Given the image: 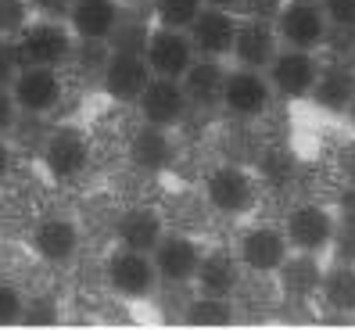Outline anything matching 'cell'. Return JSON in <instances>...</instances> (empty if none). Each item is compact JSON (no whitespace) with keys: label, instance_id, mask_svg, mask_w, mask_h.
Segmentation results:
<instances>
[{"label":"cell","instance_id":"cell-1","mask_svg":"<svg viewBox=\"0 0 355 330\" xmlns=\"http://www.w3.org/2000/svg\"><path fill=\"white\" fill-rule=\"evenodd\" d=\"M76 33L58 22V18H40V22H26L22 33L15 36V51L22 65H51L58 69L61 61L72 58Z\"/></svg>","mask_w":355,"mask_h":330},{"label":"cell","instance_id":"cell-2","mask_svg":"<svg viewBox=\"0 0 355 330\" xmlns=\"http://www.w3.org/2000/svg\"><path fill=\"white\" fill-rule=\"evenodd\" d=\"M151 82V69L137 47H115L101 61V87L119 105H137V97Z\"/></svg>","mask_w":355,"mask_h":330},{"label":"cell","instance_id":"cell-3","mask_svg":"<svg viewBox=\"0 0 355 330\" xmlns=\"http://www.w3.org/2000/svg\"><path fill=\"white\" fill-rule=\"evenodd\" d=\"M11 101L18 112L26 115H47L58 108L61 94H65V82H61V72L51 65H22L11 79Z\"/></svg>","mask_w":355,"mask_h":330},{"label":"cell","instance_id":"cell-4","mask_svg":"<svg viewBox=\"0 0 355 330\" xmlns=\"http://www.w3.org/2000/svg\"><path fill=\"white\" fill-rule=\"evenodd\" d=\"M140 51H144V61H148L151 76H162V79H180L191 69V61L198 58L187 29H165V26L144 33Z\"/></svg>","mask_w":355,"mask_h":330},{"label":"cell","instance_id":"cell-5","mask_svg":"<svg viewBox=\"0 0 355 330\" xmlns=\"http://www.w3.org/2000/svg\"><path fill=\"white\" fill-rule=\"evenodd\" d=\"M327 15L316 0H287L277 15V36L295 51H316L327 44Z\"/></svg>","mask_w":355,"mask_h":330},{"label":"cell","instance_id":"cell-6","mask_svg":"<svg viewBox=\"0 0 355 330\" xmlns=\"http://www.w3.org/2000/svg\"><path fill=\"white\" fill-rule=\"evenodd\" d=\"M205 198L223 216H244L255 205V180L241 165H219L205 180Z\"/></svg>","mask_w":355,"mask_h":330},{"label":"cell","instance_id":"cell-7","mask_svg":"<svg viewBox=\"0 0 355 330\" xmlns=\"http://www.w3.org/2000/svg\"><path fill=\"white\" fill-rule=\"evenodd\" d=\"M108 284L112 291H119L122 298H144L155 291L158 284V273H155V262L148 252H133V248H115L108 255Z\"/></svg>","mask_w":355,"mask_h":330},{"label":"cell","instance_id":"cell-8","mask_svg":"<svg viewBox=\"0 0 355 330\" xmlns=\"http://www.w3.org/2000/svg\"><path fill=\"white\" fill-rule=\"evenodd\" d=\"M122 26L119 0H72L69 29L79 36V44H108Z\"/></svg>","mask_w":355,"mask_h":330},{"label":"cell","instance_id":"cell-9","mask_svg":"<svg viewBox=\"0 0 355 330\" xmlns=\"http://www.w3.org/2000/svg\"><path fill=\"white\" fill-rule=\"evenodd\" d=\"M44 165L54 180H76L90 165V140L76 126H61L44 140Z\"/></svg>","mask_w":355,"mask_h":330},{"label":"cell","instance_id":"cell-10","mask_svg":"<svg viewBox=\"0 0 355 330\" xmlns=\"http://www.w3.org/2000/svg\"><path fill=\"white\" fill-rule=\"evenodd\" d=\"M187 36L201 58H226L234 51V36H237V18L230 15L226 8H201L198 18L187 26Z\"/></svg>","mask_w":355,"mask_h":330},{"label":"cell","instance_id":"cell-11","mask_svg":"<svg viewBox=\"0 0 355 330\" xmlns=\"http://www.w3.org/2000/svg\"><path fill=\"white\" fill-rule=\"evenodd\" d=\"M219 105H226V112L237 115V119H255V115H262L266 105H269V79H266L259 69L226 72Z\"/></svg>","mask_w":355,"mask_h":330},{"label":"cell","instance_id":"cell-12","mask_svg":"<svg viewBox=\"0 0 355 330\" xmlns=\"http://www.w3.org/2000/svg\"><path fill=\"white\" fill-rule=\"evenodd\" d=\"M151 262L162 284H191L201 262V248L183 234H162V241L151 248Z\"/></svg>","mask_w":355,"mask_h":330},{"label":"cell","instance_id":"cell-13","mask_svg":"<svg viewBox=\"0 0 355 330\" xmlns=\"http://www.w3.org/2000/svg\"><path fill=\"white\" fill-rule=\"evenodd\" d=\"M266 69H269V87H277L287 97L312 94L316 76H320V65H316V58H312V51H295V47L277 51Z\"/></svg>","mask_w":355,"mask_h":330},{"label":"cell","instance_id":"cell-14","mask_svg":"<svg viewBox=\"0 0 355 330\" xmlns=\"http://www.w3.org/2000/svg\"><path fill=\"white\" fill-rule=\"evenodd\" d=\"M137 105H140L144 122L162 126V130H173L176 122L187 115V108H191L187 105L183 87H180V79H162V76H151V82L137 97Z\"/></svg>","mask_w":355,"mask_h":330},{"label":"cell","instance_id":"cell-15","mask_svg":"<svg viewBox=\"0 0 355 330\" xmlns=\"http://www.w3.org/2000/svg\"><path fill=\"white\" fill-rule=\"evenodd\" d=\"M291 255V244L280 230L273 226H255V230H244L241 244H237V262L244 270L255 273H277L280 262Z\"/></svg>","mask_w":355,"mask_h":330},{"label":"cell","instance_id":"cell-16","mask_svg":"<svg viewBox=\"0 0 355 330\" xmlns=\"http://www.w3.org/2000/svg\"><path fill=\"white\" fill-rule=\"evenodd\" d=\"M334 216L323 209V205H298L295 212L287 216V244L295 248V252H312L316 255L320 248H327L334 241Z\"/></svg>","mask_w":355,"mask_h":330},{"label":"cell","instance_id":"cell-17","mask_svg":"<svg viewBox=\"0 0 355 330\" xmlns=\"http://www.w3.org/2000/svg\"><path fill=\"white\" fill-rule=\"evenodd\" d=\"M234 54L241 61V69H266L277 54V29L266 18H248L237 22V36H234Z\"/></svg>","mask_w":355,"mask_h":330},{"label":"cell","instance_id":"cell-18","mask_svg":"<svg viewBox=\"0 0 355 330\" xmlns=\"http://www.w3.org/2000/svg\"><path fill=\"white\" fill-rule=\"evenodd\" d=\"M223 79H226V69H223L219 58H194L191 69L180 76V87L187 94V105H198V108L219 105Z\"/></svg>","mask_w":355,"mask_h":330},{"label":"cell","instance_id":"cell-19","mask_svg":"<svg viewBox=\"0 0 355 330\" xmlns=\"http://www.w3.org/2000/svg\"><path fill=\"white\" fill-rule=\"evenodd\" d=\"M33 248L44 262H69L79 252V226L65 216H47L33 230Z\"/></svg>","mask_w":355,"mask_h":330},{"label":"cell","instance_id":"cell-20","mask_svg":"<svg viewBox=\"0 0 355 330\" xmlns=\"http://www.w3.org/2000/svg\"><path fill=\"white\" fill-rule=\"evenodd\" d=\"M280 291L291 298V302H305L312 295H320V280H323V270L320 262L312 259V252H298V255H287L280 262Z\"/></svg>","mask_w":355,"mask_h":330},{"label":"cell","instance_id":"cell-21","mask_svg":"<svg viewBox=\"0 0 355 330\" xmlns=\"http://www.w3.org/2000/svg\"><path fill=\"white\" fill-rule=\"evenodd\" d=\"M165 234V223L155 209H130V212H122L119 226H115V237L122 248H133V252H148L151 255V248L162 241Z\"/></svg>","mask_w":355,"mask_h":330},{"label":"cell","instance_id":"cell-22","mask_svg":"<svg viewBox=\"0 0 355 330\" xmlns=\"http://www.w3.org/2000/svg\"><path fill=\"white\" fill-rule=\"evenodd\" d=\"M173 155H176V148H173L169 130L151 126V122H144V126L133 133V140H130V158H133V165H140V169H148V173L165 169V165L173 162Z\"/></svg>","mask_w":355,"mask_h":330},{"label":"cell","instance_id":"cell-23","mask_svg":"<svg viewBox=\"0 0 355 330\" xmlns=\"http://www.w3.org/2000/svg\"><path fill=\"white\" fill-rule=\"evenodd\" d=\"M198 287L205 295H223L230 298L234 287L241 280V262L226 252H201V262H198V273H194Z\"/></svg>","mask_w":355,"mask_h":330},{"label":"cell","instance_id":"cell-24","mask_svg":"<svg viewBox=\"0 0 355 330\" xmlns=\"http://www.w3.org/2000/svg\"><path fill=\"white\" fill-rule=\"evenodd\" d=\"M316 105L330 108V112H345L355 97V69L352 65H327L316 76V87H312Z\"/></svg>","mask_w":355,"mask_h":330},{"label":"cell","instance_id":"cell-25","mask_svg":"<svg viewBox=\"0 0 355 330\" xmlns=\"http://www.w3.org/2000/svg\"><path fill=\"white\" fill-rule=\"evenodd\" d=\"M320 295L334 313H355V262H338L334 270H323Z\"/></svg>","mask_w":355,"mask_h":330},{"label":"cell","instance_id":"cell-26","mask_svg":"<svg viewBox=\"0 0 355 330\" xmlns=\"http://www.w3.org/2000/svg\"><path fill=\"white\" fill-rule=\"evenodd\" d=\"M183 320L194 323V327H226V323H234V305L223 295H205L201 291L191 305H187Z\"/></svg>","mask_w":355,"mask_h":330},{"label":"cell","instance_id":"cell-27","mask_svg":"<svg viewBox=\"0 0 355 330\" xmlns=\"http://www.w3.org/2000/svg\"><path fill=\"white\" fill-rule=\"evenodd\" d=\"M205 8V0H155V18L165 29H187Z\"/></svg>","mask_w":355,"mask_h":330},{"label":"cell","instance_id":"cell-28","mask_svg":"<svg viewBox=\"0 0 355 330\" xmlns=\"http://www.w3.org/2000/svg\"><path fill=\"white\" fill-rule=\"evenodd\" d=\"M22 313H26V295L15 284H0V327L22 323Z\"/></svg>","mask_w":355,"mask_h":330},{"label":"cell","instance_id":"cell-29","mask_svg":"<svg viewBox=\"0 0 355 330\" xmlns=\"http://www.w3.org/2000/svg\"><path fill=\"white\" fill-rule=\"evenodd\" d=\"M320 8L334 29H355V0H320Z\"/></svg>","mask_w":355,"mask_h":330},{"label":"cell","instance_id":"cell-30","mask_svg":"<svg viewBox=\"0 0 355 330\" xmlns=\"http://www.w3.org/2000/svg\"><path fill=\"white\" fill-rule=\"evenodd\" d=\"M18 69H22V61H18L15 40H0V87H11Z\"/></svg>","mask_w":355,"mask_h":330},{"label":"cell","instance_id":"cell-31","mask_svg":"<svg viewBox=\"0 0 355 330\" xmlns=\"http://www.w3.org/2000/svg\"><path fill=\"white\" fill-rule=\"evenodd\" d=\"M330 244L338 248V259L341 262H355V226L338 223V226H334V241Z\"/></svg>","mask_w":355,"mask_h":330},{"label":"cell","instance_id":"cell-32","mask_svg":"<svg viewBox=\"0 0 355 330\" xmlns=\"http://www.w3.org/2000/svg\"><path fill=\"white\" fill-rule=\"evenodd\" d=\"M241 8H248V18H277L280 8H284V0H241Z\"/></svg>","mask_w":355,"mask_h":330},{"label":"cell","instance_id":"cell-33","mask_svg":"<svg viewBox=\"0 0 355 330\" xmlns=\"http://www.w3.org/2000/svg\"><path fill=\"white\" fill-rule=\"evenodd\" d=\"M15 101H11V90L8 87H0V137H4L11 130V122H15Z\"/></svg>","mask_w":355,"mask_h":330},{"label":"cell","instance_id":"cell-34","mask_svg":"<svg viewBox=\"0 0 355 330\" xmlns=\"http://www.w3.org/2000/svg\"><path fill=\"white\" fill-rule=\"evenodd\" d=\"M338 219L345 223V226H355V183L341 194V205H338Z\"/></svg>","mask_w":355,"mask_h":330},{"label":"cell","instance_id":"cell-35","mask_svg":"<svg viewBox=\"0 0 355 330\" xmlns=\"http://www.w3.org/2000/svg\"><path fill=\"white\" fill-rule=\"evenodd\" d=\"M8 169H11V148L4 144V137H0V180L8 176Z\"/></svg>","mask_w":355,"mask_h":330},{"label":"cell","instance_id":"cell-36","mask_svg":"<svg viewBox=\"0 0 355 330\" xmlns=\"http://www.w3.org/2000/svg\"><path fill=\"white\" fill-rule=\"evenodd\" d=\"M208 8H226V11H234V8H241V0H205Z\"/></svg>","mask_w":355,"mask_h":330},{"label":"cell","instance_id":"cell-37","mask_svg":"<svg viewBox=\"0 0 355 330\" xmlns=\"http://www.w3.org/2000/svg\"><path fill=\"white\" fill-rule=\"evenodd\" d=\"M348 176H352V183H355V148L348 151Z\"/></svg>","mask_w":355,"mask_h":330},{"label":"cell","instance_id":"cell-38","mask_svg":"<svg viewBox=\"0 0 355 330\" xmlns=\"http://www.w3.org/2000/svg\"><path fill=\"white\" fill-rule=\"evenodd\" d=\"M348 112H352V126H355V97H352V105H348Z\"/></svg>","mask_w":355,"mask_h":330},{"label":"cell","instance_id":"cell-39","mask_svg":"<svg viewBox=\"0 0 355 330\" xmlns=\"http://www.w3.org/2000/svg\"><path fill=\"white\" fill-rule=\"evenodd\" d=\"M352 69H355V61H352Z\"/></svg>","mask_w":355,"mask_h":330},{"label":"cell","instance_id":"cell-40","mask_svg":"<svg viewBox=\"0 0 355 330\" xmlns=\"http://www.w3.org/2000/svg\"><path fill=\"white\" fill-rule=\"evenodd\" d=\"M316 4H320V0H316Z\"/></svg>","mask_w":355,"mask_h":330}]
</instances>
